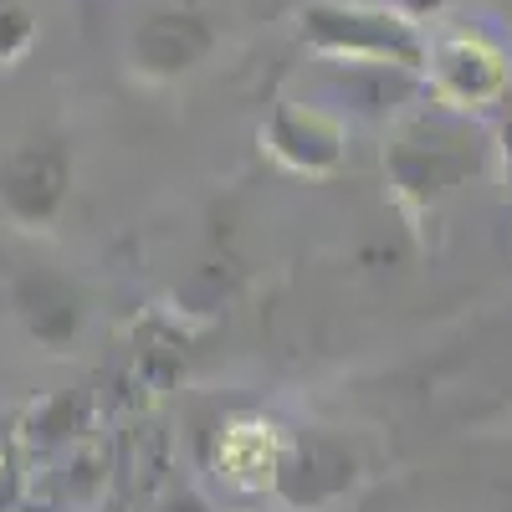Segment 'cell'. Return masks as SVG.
Listing matches in <instances>:
<instances>
[{"label": "cell", "instance_id": "1", "mask_svg": "<svg viewBox=\"0 0 512 512\" xmlns=\"http://www.w3.org/2000/svg\"><path fill=\"white\" fill-rule=\"evenodd\" d=\"M282 466V431L267 415H236L216 441V477L231 492H267Z\"/></svg>", "mask_w": 512, "mask_h": 512}]
</instances>
